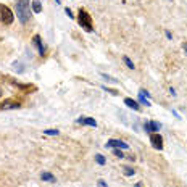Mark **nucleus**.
<instances>
[{"mask_svg":"<svg viewBox=\"0 0 187 187\" xmlns=\"http://www.w3.org/2000/svg\"><path fill=\"white\" fill-rule=\"evenodd\" d=\"M15 16H13V12L7 7V5L0 3V23L3 24H12Z\"/></svg>","mask_w":187,"mask_h":187,"instance_id":"7ed1b4c3","label":"nucleus"},{"mask_svg":"<svg viewBox=\"0 0 187 187\" xmlns=\"http://www.w3.org/2000/svg\"><path fill=\"white\" fill-rule=\"evenodd\" d=\"M77 23H79V26H81L84 31H87V33L94 31L92 16H90V15L85 12L84 8H79V12H77Z\"/></svg>","mask_w":187,"mask_h":187,"instance_id":"f03ea898","label":"nucleus"},{"mask_svg":"<svg viewBox=\"0 0 187 187\" xmlns=\"http://www.w3.org/2000/svg\"><path fill=\"white\" fill-rule=\"evenodd\" d=\"M21 103L18 100H13V98H8V100H3L0 103V110H13V108H20Z\"/></svg>","mask_w":187,"mask_h":187,"instance_id":"20e7f679","label":"nucleus"},{"mask_svg":"<svg viewBox=\"0 0 187 187\" xmlns=\"http://www.w3.org/2000/svg\"><path fill=\"white\" fill-rule=\"evenodd\" d=\"M113 153H115V157H118V158H124V155H123V152L119 150V148H113Z\"/></svg>","mask_w":187,"mask_h":187,"instance_id":"f3484780","label":"nucleus"},{"mask_svg":"<svg viewBox=\"0 0 187 187\" xmlns=\"http://www.w3.org/2000/svg\"><path fill=\"white\" fill-rule=\"evenodd\" d=\"M139 102L142 103V105H145V106H150V102L147 100V97H145V95H142V94H139Z\"/></svg>","mask_w":187,"mask_h":187,"instance_id":"ddd939ff","label":"nucleus"},{"mask_svg":"<svg viewBox=\"0 0 187 187\" xmlns=\"http://www.w3.org/2000/svg\"><path fill=\"white\" fill-rule=\"evenodd\" d=\"M65 12H66V15H68V18H74V16H73V12H71L69 8H66Z\"/></svg>","mask_w":187,"mask_h":187,"instance_id":"aec40b11","label":"nucleus"},{"mask_svg":"<svg viewBox=\"0 0 187 187\" xmlns=\"http://www.w3.org/2000/svg\"><path fill=\"white\" fill-rule=\"evenodd\" d=\"M44 134H47V136H58V134H60V131H58V129H45Z\"/></svg>","mask_w":187,"mask_h":187,"instance_id":"2eb2a0df","label":"nucleus"},{"mask_svg":"<svg viewBox=\"0 0 187 187\" xmlns=\"http://www.w3.org/2000/svg\"><path fill=\"white\" fill-rule=\"evenodd\" d=\"M0 95H2V92H0Z\"/></svg>","mask_w":187,"mask_h":187,"instance_id":"bb28decb","label":"nucleus"},{"mask_svg":"<svg viewBox=\"0 0 187 187\" xmlns=\"http://www.w3.org/2000/svg\"><path fill=\"white\" fill-rule=\"evenodd\" d=\"M123 60H124V63H126V66H127V68L134 69V63H132V61H131V60H129V58H127V57H124V58H123Z\"/></svg>","mask_w":187,"mask_h":187,"instance_id":"dca6fc26","label":"nucleus"},{"mask_svg":"<svg viewBox=\"0 0 187 187\" xmlns=\"http://www.w3.org/2000/svg\"><path fill=\"white\" fill-rule=\"evenodd\" d=\"M95 161H97L98 165H102V166H103V165L106 163V160H105V157H103V155L98 153V155H95Z\"/></svg>","mask_w":187,"mask_h":187,"instance_id":"4468645a","label":"nucleus"},{"mask_svg":"<svg viewBox=\"0 0 187 187\" xmlns=\"http://www.w3.org/2000/svg\"><path fill=\"white\" fill-rule=\"evenodd\" d=\"M55 3H60V0H55Z\"/></svg>","mask_w":187,"mask_h":187,"instance_id":"a878e982","label":"nucleus"},{"mask_svg":"<svg viewBox=\"0 0 187 187\" xmlns=\"http://www.w3.org/2000/svg\"><path fill=\"white\" fill-rule=\"evenodd\" d=\"M166 37H168V39H173V36H171V33H169V31H166Z\"/></svg>","mask_w":187,"mask_h":187,"instance_id":"b1692460","label":"nucleus"},{"mask_svg":"<svg viewBox=\"0 0 187 187\" xmlns=\"http://www.w3.org/2000/svg\"><path fill=\"white\" fill-rule=\"evenodd\" d=\"M144 129H145V132H152L150 126H148V123H145V124H144Z\"/></svg>","mask_w":187,"mask_h":187,"instance_id":"412c9836","label":"nucleus"},{"mask_svg":"<svg viewBox=\"0 0 187 187\" xmlns=\"http://www.w3.org/2000/svg\"><path fill=\"white\" fill-rule=\"evenodd\" d=\"M106 147H111V148H124V150L129 148V145H127L126 142L118 140V139H110V140L106 142Z\"/></svg>","mask_w":187,"mask_h":187,"instance_id":"423d86ee","label":"nucleus"},{"mask_svg":"<svg viewBox=\"0 0 187 187\" xmlns=\"http://www.w3.org/2000/svg\"><path fill=\"white\" fill-rule=\"evenodd\" d=\"M150 144L157 148V150H161L163 148V137L158 132H153V134H150Z\"/></svg>","mask_w":187,"mask_h":187,"instance_id":"39448f33","label":"nucleus"},{"mask_svg":"<svg viewBox=\"0 0 187 187\" xmlns=\"http://www.w3.org/2000/svg\"><path fill=\"white\" fill-rule=\"evenodd\" d=\"M77 123L79 124H87V126H97V121L94 118H85V116H81V118H77Z\"/></svg>","mask_w":187,"mask_h":187,"instance_id":"6e6552de","label":"nucleus"},{"mask_svg":"<svg viewBox=\"0 0 187 187\" xmlns=\"http://www.w3.org/2000/svg\"><path fill=\"white\" fill-rule=\"evenodd\" d=\"M16 15L21 23H28L31 18L29 12V0H16Z\"/></svg>","mask_w":187,"mask_h":187,"instance_id":"f257e3e1","label":"nucleus"},{"mask_svg":"<svg viewBox=\"0 0 187 187\" xmlns=\"http://www.w3.org/2000/svg\"><path fill=\"white\" fill-rule=\"evenodd\" d=\"M184 50H186V53H187V44L184 42Z\"/></svg>","mask_w":187,"mask_h":187,"instance_id":"393cba45","label":"nucleus"},{"mask_svg":"<svg viewBox=\"0 0 187 187\" xmlns=\"http://www.w3.org/2000/svg\"><path fill=\"white\" fill-rule=\"evenodd\" d=\"M33 42H34V45L37 47L39 53H41V55H44V53H45V47H44V44H42L41 37H39V36H34V37H33Z\"/></svg>","mask_w":187,"mask_h":187,"instance_id":"0eeeda50","label":"nucleus"},{"mask_svg":"<svg viewBox=\"0 0 187 187\" xmlns=\"http://www.w3.org/2000/svg\"><path fill=\"white\" fill-rule=\"evenodd\" d=\"M41 178L44 179V181H49V182H55V176L50 174V173H42Z\"/></svg>","mask_w":187,"mask_h":187,"instance_id":"f8f14e48","label":"nucleus"},{"mask_svg":"<svg viewBox=\"0 0 187 187\" xmlns=\"http://www.w3.org/2000/svg\"><path fill=\"white\" fill-rule=\"evenodd\" d=\"M148 126H150L152 132H158L160 127H161V124H160V123H157V121H150V123H148Z\"/></svg>","mask_w":187,"mask_h":187,"instance_id":"9b49d317","label":"nucleus"},{"mask_svg":"<svg viewBox=\"0 0 187 187\" xmlns=\"http://www.w3.org/2000/svg\"><path fill=\"white\" fill-rule=\"evenodd\" d=\"M98 186H100V187H106V182L103 181V179H100V181H98Z\"/></svg>","mask_w":187,"mask_h":187,"instance_id":"4be33fe9","label":"nucleus"},{"mask_svg":"<svg viewBox=\"0 0 187 187\" xmlns=\"http://www.w3.org/2000/svg\"><path fill=\"white\" fill-rule=\"evenodd\" d=\"M124 174H126V176H132V174H134V169H132V168H124Z\"/></svg>","mask_w":187,"mask_h":187,"instance_id":"a211bd4d","label":"nucleus"},{"mask_svg":"<svg viewBox=\"0 0 187 187\" xmlns=\"http://www.w3.org/2000/svg\"><path fill=\"white\" fill-rule=\"evenodd\" d=\"M102 77H103V79H106V81H111V82H116V79H115V77H110V76H106V74H103V73H102Z\"/></svg>","mask_w":187,"mask_h":187,"instance_id":"6ab92c4d","label":"nucleus"},{"mask_svg":"<svg viewBox=\"0 0 187 187\" xmlns=\"http://www.w3.org/2000/svg\"><path fill=\"white\" fill-rule=\"evenodd\" d=\"M169 94H171V95H176V90L173 89V87H171V89H169Z\"/></svg>","mask_w":187,"mask_h":187,"instance_id":"5701e85b","label":"nucleus"},{"mask_svg":"<svg viewBox=\"0 0 187 187\" xmlns=\"http://www.w3.org/2000/svg\"><path fill=\"white\" fill-rule=\"evenodd\" d=\"M124 103H126L129 108H132V110H136V111H139L140 110V106H139V103L136 102V100H132V98H124Z\"/></svg>","mask_w":187,"mask_h":187,"instance_id":"1a4fd4ad","label":"nucleus"},{"mask_svg":"<svg viewBox=\"0 0 187 187\" xmlns=\"http://www.w3.org/2000/svg\"><path fill=\"white\" fill-rule=\"evenodd\" d=\"M33 12L34 13H41L42 12V3L39 2V0H33Z\"/></svg>","mask_w":187,"mask_h":187,"instance_id":"9d476101","label":"nucleus"}]
</instances>
